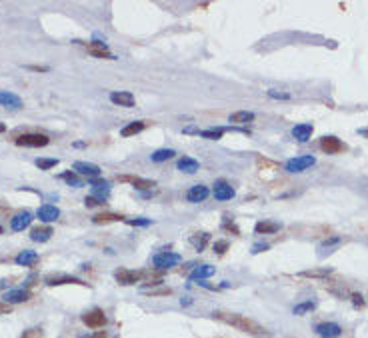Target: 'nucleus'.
<instances>
[{
	"label": "nucleus",
	"instance_id": "obj_15",
	"mask_svg": "<svg viewBox=\"0 0 368 338\" xmlns=\"http://www.w3.org/2000/svg\"><path fill=\"white\" fill-rule=\"evenodd\" d=\"M36 214H38V218L42 222H56L58 216H60V210L56 206H52V204H42Z\"/></svg>",
	"mask_w": 368,
	"mask_h": 338
},
{
	"label": "nucleus",
	"instance_id": "obj_38",
	"mask_svg": "<svg viewBox=\"0 0 368 338\" xmlns=\"http://www.w3.org/2000/svg\"><path fill=\"white\" fill-rule=\"evenodd\" d=\"M130 226H150L152 220L150 218H132V220H126Z\"/></svg>",
	"mask_w": 368,
	"mask_h": 338
},
{
	"label": "nucleus",
	"instance_id": "obj_35",
	"mask_svg": "<svg viewBox=\"0 0 368 338\" xmlns=\"http://www.w3.org/2000/svg\"><path fill=\"white\" fill-rule=\"evenodd\" d=\"M316 306V302H312V300H308V302H302V304H298V306H294V314H304V312H308V310H312Z\"/></svg>",
	"mask_w": 368,
	"mask_h": 338
},
{
	"label": "nucleus",
	"instance_id": "obj_52",
	"mask_svg": "<svg viewBox=\"0 0 368 338\" xmlns=\"http://www.w3.org/2000/svg\"><path fill=\"white\" fill-rule=\"evenodd\" d=\"M2 232H4V228H2V226H0V234H2Z\"/></svg>",
	"mask_w": 368,
	"mask_h": 338
},
{
	"label": "nucleus",
	"instance_id": "obj_30",
	"mask_svg": "<svg viewBox=\"0 0 368 338\" xmlns=\"http://www.w3.org/2000/svg\"><path fill=\"white\" fill-rule=\"evenodd\" d=\"M144 122L142 120H134V122H130V124H126L122 130H120V134L122 136H132V134H138V132H142L144 130Z\"/></svg>",
	"mask_w": 368,
	"mask_h": 338
},
{
	"label": "nucleus",
	"instance_id": "obj_47",
	"mask_svg": "<svg viewBox=\"0 0 368 338\" xmlns=\"http://www.w3.org/2000/svg\"><path fill=\"white\" fill-rule=\"evenodd\" d=\"M10 304H6V302H0V314H4V312H10Z\"/></svg>",
	"mask_w": 368,
	"mask_h": 338
},
{
	"label": "nucleus",
	"instance_id": "obj_34",
	"mask_svg": "<svg viewBox=\"0 0 368 338\" xmlns=\"http://www.w3.org/2000/svg\"><path fill=\"white\" fill-rule=\"evenodd\" d=\"M58 164V158H38L36 160V166L40 170H48V168H54Z\"/></svg>",
	"mask_w": 368,
	"mask_h": 338
},
{
	"label": "nucleus",
	"instance_id": "obj_3",
	"mask_svg": "<svg viewBox=\"0 0 368 338\" xmlns=\"http://www.w3.org/2000/svg\"><path fill=\"white\" fill-rule=\"evenodd\" d=\"M316 164V158L314 156H296V158H290L286 164H284V168L288 170V172H304V170H308L310 166H314Z\"/></svg>",
	"mask_w": 368,
	"mask_h": 338
},
{
	"label": "nucleus",
	"instance_id": "obj_32",
	"mask_svg": "<svg viewBox=\"0 0 368 338\" xmlns=\"http://www.w3.org/2000/svg\"><path fill=\"white\" fill-rule=\"evenodd\" d=\"M92 220H94V224H106V222H118V220H122V216L112 214V212H104V214H96Z\"/></svg>",
	"mask_w": 368,
	"mask_h": 338
},
{
	"label": "nucleus",
	"instance_id": "obj_16",
	"mask_svg": "<svg viewBox=\"0 0 368 338\" xmlns=\"http://www.w3.org/2000/svg\"><path fill=\"white\" fill-rule=\"evenodd\" d=\"M282 228V224L280 222H270V220H260V222H256V234H276L278 230Z\"/></svg>",
	"mask_w": 368,
	"mask_h": 338
},
{
	"label": "nucleus",
	"instance_id": "obj_11",
	"mask_svg": "<svg viewBox=\"0 0 368 338\" xmlns=\"http://www.w3.org/2000/svg\"><path fill=\"white\" fill-rule=\"evenodd\" d=\"M90 184H92V196L104 202L110 194V184L106 180H96V178H90Z\"/></svg>",
	"mask_w": 368,
	"mask_h": 338
},
{
	"label": "nucleus",
	"instance_id": "obj_39",
	"mask_svg": "<svg viewBox=\"0 0 368 338\" xmlns=\"http://www.w3.org/2000/svg\"><path fill=\"white\" fill-rule=\"evenodd\" d=\"M340 242H342L340 236H332V238H328V240H324V242L320 244V250H324V248H332L334 244H340Z\"/></svg>",
	"mask_w": 368,
	"mask_h": 338
},
{
	"label": "nucleus",
	"instance_id": "obj_26",
	"mask_svg": "<svg viewBox=\"0 0 368 338\" xmlns=\"http://www.w3.org/2000/svg\"><path fill=\"white\" fill-rule=\"evenodd\" d=\"M252 120H254V112H248V110H240L228 116V122H234V124H248Z\"/></svg>",
	"mask_w": 368,
	"mask_h": 338
},
{
	"label": "nucleus",
	"instance_id": "obj_8",
	"mask_svg": "<svg viewBox=\"0 0 368 338\" xmlns=\"http://www.w3.org/2000/svg\"><path fill=\"white\" fill-rule=\"evenodd\" d=\"M114 278L118 280V284H122V286H130V284H136V282L142 278V272L128 270V268H118V270L114 272Z\"/></svg>",
	"mask_w": 368,
	"mask_h": 338
},
{
	"label": "nucleus",
	"instance_id": "obj_45",
	"mask_svg": "<svg viewBox=\"0 0 368 338\" xmlns=\"http://www.w3.org/2000/svg\"><path fill=\"white\" fill-rule=\"evenodd\" d=\"M270 246L268 244H254L252 246V254H258V252H264V250H268Z\"/></svg>",
	"mask_w": 368,
	"mask_h": 338
},
{
	"label": "nucleus",
	"instance_id": "obj_40",
	"mask_svg": "<svg viewBox=\"0 0 368 338\" xmlns=\"http://www.w3.org/2000/svg\"><path fill=\"white\" fill-rule=\"evenodd\" d=\"M270 98H274V100H290V94L288 92H278V90H268L266 92Z\"/></svg>",
	"mask_w": 368,
	"mask_h": 338
},
{
	"label": "nucleus",
	"instance_id": "obj_12",
	"mask_svg": "<svg viewBox=\"0 0 368 338\" xmlns=\"http://www.w3.org/2000/svg\"><path fill=\"white\" fill-rule=\"evenodd\" d=\"M312 130H314V126L310 122H302V124H296L292 128V136L298 142H308L310 136H312Z\"/></svg>",
	"mask_w": 368,
	"mask_h": 338
},
{
	"label": "nucleus",
	"instance_id": "obj_37",
	"mask_svg": "<svg viewBox=\"0 0 368 338\" xmlns=\"http://www.w3.org/2000/svg\"><path fill=\"white\" fill-rule=\"evenodd\" d=\"M144 292L152 294V296H168V294H172L170 288H144Z\"/></svg>",
	"mask_w": 368,
	"mask_h": 338
},
{
	"label": "nucleus",
	"instance_id": "obj_41",
	"mask_svg": "<svg viewBox=\"0 0 368 338\" xmlns=\"http://www.w3.org/2000/svg\"><path fill=\"white\" fill-rule=\"evenodd\" d=\"M22 338H42V330H40V328H30V330H24Z\"/></svg>",
	"mask_w": 368,
	"mask_h": 338
},
{
	"label": "nucleus",
	"instance_id": "obj_22",
	"mask_svg": "<svg viewBox=\"0 0 368 338\" xmlns=\"http://www.w3.org/2000/svg\"><path fill=\"white\" fill-rule=\"evenodd\" d=\"M120 182H130L134 188H152L156 186L154 180H146V178H140V176H118Z\"/></svg>",
	"mask_w": 368,
	"mask_h": 338
},
{
	"label": "nucleus",
	"instance_id": "obj_44",
	"mask_svg": "<svg viewBox=\"0 0 368 338\" xmlns=\"http://www.w3.org/2000/svg\"><path fill=\"white\" fill-rule=\"evenodd\" d=\"M224 228H226V230H232L234 234H240V230L236 228V224H234V222H230L228 218H224Z\"/></svg>",
	"mask_w": 368,
	"mask_h": 338
},
{
	"label": "nucleus",
	"instance_id": "obj_9",
	"mask_svg": "<svg viewBox=\"0 0 368 338\" xmlns=\"http://www.w3.org/2000/svg\"><path fill=\"white\" fill-rule=\"evenodd\" d=\"M214 198L216 200H232L234 198V188L228 184V182H224V180H218L216 184H214Z\"/></svg>",
	"mask_w": 368,
	"mask_h": 338
},
{
	"label": "nucleus",
	"instance_id": "obj_28",
	"mask_svg": "<svg viewBox=\"0 0 368 338\" xmlns=\"http://www.w3.org/2000/svg\"><path fill=\"white\" fill-rule=\"evenodd\" d=\"M174 154H176V152H174L172 148H158V150H154V152L150 154V160H152V162H166V160H170Z\"/></svg>",
	"mask_w": 368,
	"mask_h": 338
},
{
	"label": "nucleus",
	"instance_id": "obj_20",
	"mask_svg": "<svg viewBox=\"0 0 368 338\" xmlns=\"http://www.w3.org/2000/svg\"><path fill=\"white\" fill-rule=\"evenodd\" d=\"M110 100H112L116 106H124V108H132L134 106V96L126 90H120V92H112L110 94Z\"/></svg>",
	"mask_w": 368,
	"mask_h": 338
},
{
	"label": "nucleus",
	"instance_id": "obj_2",
	"mask_svg": "<svg viewBox=\"0 0 368 338\" xmlns=\"http://www.w3.org/2000/svg\"><path fill=\"white\" fill-rule=\"evenodd\" d=\"M178 262H180V254L170 252V250H162V252L154 254V258H152V264H154V268H158V270L172 268V266L178 264Z\"/></svg>",
	"mask_w": 368,
	"mask_h": 338
},
{
	"label": "nucleus",
	"instance_id": "obj_49",
	"mask_svg": "<svg viewBox=\"0 0 368 338\" xmlns=\"http://www.w3.org/2000/svg\"><path fill=\"white\" fill-rule=\"evenodd\" d=\"M30 70H36V72H48V66H28Z\"/></svg>",
	"mask_w": 368,
	"mask_h": 338
},
{
	"label": "nucleus",
	"instance_id": "obj_46",
	"mask_svg": "<svg viewBox=\"0 0 368 338\" xmlns=\"http://www.w3.org/2000/svg\"><path fill=\"white\" fill-rule=\"evenodd\" d=\"M352 302H354V306H362V304H364V300H362L360 294H352Z\"/></svg>",
	"mask_w": 368,
	"mask_h": 338
},
{
	"label": "nucleus",
	"instance_id": "obj_19",
	"mask_svg": "<svg viewBox=\"0 0 368 338\" xmlns=\"http://www.w3.org/2000/svg\"><path fill=\"white\" fill-rule=\"evenodd\" d=\"M176 168H178L180 172H184V174H196V172L200 170V164H198V160H194V158L184 156V158H180V160L176 162Z\"/></svg>",
	"mask_w": 368,
	"mask_h": 338
},
{
	"label": "nucleus",
	"instance_id": "obj_10",
	"mask_svg": "<svg viewBox=\"0 0 368 338\" xmlns=\"http://www.w3.org/2000/svg\"><path fill=\"white\" fill-rule=\"evenodd\" d=\"M208 194H210L208 186H204V184H196V186H192V188L186 192V200L192 202V204H198V202H204V200L208 198Z\"/></svg>",
	"mask_w": 368,
	"mask_h": 338
},
{
	"label": "nucleus",
	"instance_id": "obj_29",
	"mask_svg": "<svg viewBox=\"0 0 368 338\" xmlns=\"http://www.w3.org/2000/svg\"><path fill=\"white\" fill-rule=\"evenodd\" d=\"M208 240H210V234H206V232H198V234H192V236H190V244H192L198 252H202V250L206 248Z\"/></svg>",
	"mask_w": 368,
	"mask_h": 338
},
{
	"label": "nucleus",
	"instance_id": "obj_36",
	"mask_svg": "<svg viewBox=\"0 0 368 338\" xmlns=\"http://www.w3.org/2000/svg\"><path fill=\"white\" fill-rule=\"evenodd\" d=\"M332 272V268H324V270H304L302 276H312V278H322V276H328Z\"/></svg>",
	"mask_w": 368,
	"mask_h": 338
},
{
	"label": "nucleus",
	"instance_id": "obj_21",
	"mask_svg": "<svg viewBox=\"0 0 368 338\" xmlns=\"http://www.w3.org/2000/svg\"><path fill=\"white\" fill-rule=\"evenodd\" d=\"M46 284H48V286H58V284H82V286H86V282H82L80 278H74V276H62V274L46 276Z\"/></svg>",
	"mask_w": 368,
	"mask_h": 338
},
{
	"label": "nucleus",
	"instance_id": "obj_51",
	"mask_svg": "<svg viewBox=\"0 0 368 338\" xmlns=\"http://www.w3.org/2000/svg\"><path fill=\"white\" fill-rule=\"evenodd\" d=\"M4 130H6V126H4V124H0V132H4Z\"/></svg>",
	"mask_w": 368,
	"mask_h": 338
},
{
	"label": "nucleus",
	"instance_id": "obj_43",
	"mask_svg": "<svg viewBox=\"0 0 368 338\" xmlns=\"http://www.w3.org/2000/svg\"><path fill=\"white\" fill-rule=\"evenodd\" d=\"M84 204H86L88 208H92V206H98V204H104V202L98 200V198H94V196H86V198H84Z\"/></svg>",
	"mask_w": 368,
	"mask_h": 338
},
{
	"label": "nucleus",
	"instance_id": "obj_24",
	"mask_svg": "<svg viewBox=\"0 0 368 338\" xmlns=\"http://www.w3.org/2000/svg\"><path fill=\"white\" fill-rule=\"evenodd\" d=\"M88 52L96 58H112V54H110L108 46L104 42H90L88 44Z\"/></svg>",
	"mask_w": 368,
	"mask_h": 338
},
{
	"label": "nucleus",
	"instance_id": "obj_42",
	"mask_svg": "<svg viewBox=\"0 0 368 338\" xmlns=\"http://www.w3.org/2000/svg\"><path fill=\"white\" fill-rule=\"evenodd\" d=\"M226 248H228V242H226V240H218V242L214 244V252H216V254H224Z\"/></svg>",
	"mask_w": 368,
	"mask_h": 338
},
{
	"label": "nucleus",
	"instance_id": "obj_13",
	"mask_svg": "<svg viewBox=\"0 0 368 338\" xmlns=\"http://www.w3.org/2000/svg\"><path fill=\"white\" fill-rule=\"evenodd\" d=\"M74 172L82 174V176H88V178H96L100 176V166L92 164V162H74Z\"/></svg>",
	"mask_w": 368,
	"mask_h": 338
},
{
	"label": "nucleus",
	"instance_id": "obj_17",
	"mask_svg": "<svg viewBox=\"0 0 368 338\" xmlns=\"http://www.w3.org/2000/svg\"><path fill=\"white\" fill-rule=\"evenodd\" d=\"M0 104L6 106V108H14V110L22 108L20 96H16L14 92H8V90H0Z\"/></svg>",
	"mask_w": 368,
	"mask_h": 338
},
{
	"label": "nucleus",
	"instance_id": "obj_4",
	"mask_svg": "<svg viewBox=\"0 0 368 338\" xmlns=\"http://www.w3.org/2000/svg\"><path fill=\"white\" fill-rule=\"evenodd\" d=\"M320 148H322V152H326V154H338V152H344V150H346V144L340 138H336V136H322Z\"/></svg>",
	"mask_w": 368,
	"mask_h": 338
},
{
	"label": "nucleus",
	"instance_id": "obj_50",
	"mask_svg": "<svg viewBox=\"0 0 368 338\" xmlns=\"http://www.w3.org/2000/svg\"><path fill=\"white\" fill-rule=\"evenodd\" d=\"M358 134H360V136H366V138H368V128H362V130L358 128Z\"/></svg>",
	"mask_w": 368,
	"mask_h": 338
},
{
	"label": "nucleus",
	"instance_id": "obj_25",
	"mask_svg": "<svg viewBox=\"0 0 368 338\" xmlns=\"http://www.w3.org/2000/svg\"><path fill=\"white\" fill-rule=\"evenodd\" d=\"M50 236H52L50 226H38V228H32V232H30V238L34 242H46V240H50Z\"/></svg>",
	"mask_w": 368,
	"mask_h": 338
},
{
	"label": "nucleus",
	"instance_id": "obj_27",
	"mask_svg": "<svg viewBox=\"0 0 368 338\" xmlns=\"http://www.w3.org/2000/svg\"><path fill=\"white\" fill-rule=\"evenodd\" d=\"M214 274V266L210 264H202V266H196L192 272H190V280H202V278H210Z\"/></svg>",
	"mask_w": 368,
	"mask_h": 338
},
{
	"label": "nucleus",
	"instance_id": "obj_48",
	"mask_svg": "<svg viewBox=\"0 0 368 338\" xmlns=\"http://www.w3.org/2000/svg\"><path fill=\"white\" fill-rule=\"evenodd\" d=\"M82 338H106V332H94V334H90V336H82Z\"/></svg>",
	"mask_w": 368,
	"mask_h": 338
},
{
	"label": "nucleus",
	"instance_id": "obj_33",
	"mask_svg": "<svg viewBox=\"0 0 368 338\" xmlns=\"http://www.w3.org/2000/svg\"><path fill=\"white\" fill-rule=\"evenodd\" d=\"M60 178L66 180L70 186H76V188H78V186H82V180H80L74 172H64V174H60Z\"/></svg>",
	"mask_w": 368,
	"mask_h": 338
},
{
	"label": "nucleus",
	"instance_id": "obj_6",
	"mask_svg": "<svg viewBox=\"0 0 368 338\" xmlns=\"http://www.w3.org/2000/svg\"><path fill=\"white\" fill-rule=\"evenodd\" d=\"M82 322L88 328H102V326H106V314L100 308H92L82 314Z\"/></svg>",
	"mask_w": 368,
	"mask_h": 338
},
{
	"label": "nucleus",
	"instance_id": "obj_31",
	"mask_svg": "<svg viewBox=\"0 0 368 338\" xmlns=\"http://www.w3.org/2000/svg\"><path fill=\"white\" fill-rule=\"evenodd\" d=\"M226 132V128H208V130H198L196 134L200 138H208V140H218L222 138V134Z\"/></svg>",
	"mask_w": 368,
	"mask_h": 338
},
{
	"label": "nucleus",
	"instance_id": "obj_18",
	"mask_svg": "<svg viewBox=\"0 0 368 338\" xmlns=\"http://www.w3.org/2000/svg\"><path fill=\"white\" fill-rule=\"evenodd\" d=\"M30 222H32V214H30V212H20V214H16V216L10 220V228H12L14 232H20V230H24L26 226H30Z\"/></svg>",
	"mask_w": 368,
	"mask_h": 338
},
{
	"label": "nucleus",
	"instance_id": "obj_7",
	"mask_svg": "<svg viewBox=\"0 0 368 338\" xmlns=\"http://www.w3.org/2000/svg\"><path fill=\"white\" fill-rule=\"evenodd\" d=\"M314 332L320 338H338L342 334V328L336 322H320V324L314 326Z\"/></svg>",
	"mask_w": 368,
	"mask_h": 338
},
{
	"label": "nucleus",
	"instance_id": "obj_1",
	"mask_svg": "<svg viewBox=\"0 0 368 338\" xmlns=\"http://www.w3.org/2000/svg\"><path fill=\"white\" fill-rule=\"evenodd\" d=\"M214 318L220 320V322H224V324H228V326H232V328H236V330H240V332L256 336V338H270L272 336L258 322H254V320H250V318H246L242 314H236V312H222V310H218V312H214Z\"/></svg>",
	"mask_w": 368,
	"mask_h": 338
},
{
	"label": "nucleus",
	"instance_id": "obj_14",
	"mask_svg": "<svg viewBox=\"0 0 368 338\" xmlns=\"http://www.w3.org/2000/svg\"><path fill=\"white\" fill-rule=\"evenodd\" d=\"M30 298V292L26 288H16V290H8L4 294V302L6 304H18V302H24V300Z\"/></svg>",
	"mask_w": 368,
	"mask_h": 338
},
{
	"label": "nucleus",
	"instance_id": "obj_23",
	"mask_svg": "<svg viewBox=\"0 0 368 338\" xmlns=\"http://www.w3.org/2000/svg\"><path fill=\"white\" fill-rule=\"evenodd\" d=\"M36 262H38V254H36L34 250H22L16 256V264L18 266H34Z\"/></svg>",
	"mask_w": 368,
	"mask_h": 338
},
{
	"label": "nucleus",
	"instance_id": "obj_5",
	"mask_svg": "<svg viewBox=\"0 0 368 338\" xmlns=\"http://www.w3.org/2000/svg\"><path fill=\"white\" fill-rule=\"evenodd\" d=\"M18 146H26V148H42L48 144V136L46 134H22L16 138Z\"/></svg>",
	"mask_w": 368,
	"mask_h": 338
}]
</instances>
